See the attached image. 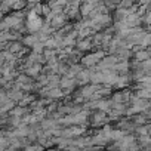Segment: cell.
Wrapping results in <instances>:
<instances>
[{"instance_id":"cell-1","label":"cell","mask_w":151,"mask_h":151,"mask_svg":"<svg viewBox=\"0 0 151 151\" xmlns=\"http://www.w3.org/2000/svg\"><path fill=\"white\" fill-rule=\"evenodd\" d=\"M105 123H111L110 117L105 111L102 110H91V114L88 117V124H91L92 127H99Z\"/></svg>"},{"instance_id":"cell-2","label":"cell","mask_w":151,"mask_h":151,"mask_svg":"<svg viewBox=\"0 0 151 151\" xmlns=\"http://www.w3.org/2000/svg\"><path fill=\"white\" fill-rule=\"evenodd\" d=\"M74 79H76V86H83V85H86V83H89V79H91V71H89V68H83V70H80L77 74L74 76Z\"/></svg>"},{"instance_id":"cell-3","label":"cell","mask_w":151,"mask_h":151,"mask_svg":"<svg viewBox=\"0 0 151 151\" xmlns=\"http://www.w3.org/2000/svg\"><path fill=\"white\" fill-rule=\"evenodd\" d=\"M74 47L79 49V50H82L83 53L91 52V50H92V39H91V36H89V37H83V39H79V37H77Z\"/></svg>"},{"instance_id":"cell-4","label":"cell","mask_w":151,"mask_h":151,"mask_svg":"<svg viewBox=\"0 0 151 151\" xmlns=\"http://www.w3.org/2000/svg\"><path fill=\"white\" fill-rule=\"evenodd\" d=\"M68 21H70V19H68V17H67L64 12L55 14V15L52 17V19H50V27L55 28V30H58V28H61L64 24H67Z\"/></svg>"},{"instance_id":"cell-5","label":"cell","mask_w":151,"mask_h":151,"mask_svg":"<svg viewBox=\"0 0 151 151\" xmlns=\"http://www.w3.org/2000/svg\"><path fill=\"white\" fill-rule=\"evenodd\" d=\"M92 19H93V22L99 24L102 28H105L107 25H111V22H113V19H111V15H110V14H96Z\"/></svg>"},{"instance_id":"cell-6","label":"cell","mask_w":151,"mask_h":151,"mask_svg":"<svg viewBox=\"0 0 151 151\" xmlns=\"http://www.w3.org/2000/svg\"><path fill=\"white\" fill-rule=\"evenodd\" d=\"M59 88L61 89H74L76 88V79L74 77H68V76H61Z\"/></svg>"},{"instance_id":"cell-7","label":"cell","mask_w":151,"mask_h":151,"mask_svg":"<svg viewBox=\"0 0 151 151\" xmlns=\"http://www.w3.org/2000/svg\"><path fill=\"white\" fill-rule=\"evenodd\" d=\"M46 96L49 99H53V101H61L64 98V92H62V89L59 86H56V88H50L47 91V95Z\"/></svg>"},{"instance_id":"cell-8","label":"cell","mask_w":151,"mask_h":151,"mask_svg":"<svg viewBox=\"0 0 151 151\" xmlns=\"http://www.w3.org/2000/svg\"><path fill=\"white\" fill-rule=\"evenodd\" d=\"M114 55L117 56V61H122V59H130V58L133 56V53H132V50H130L129 47H117V50H116Z\"/></svg>"},{"instance_id":"cell-9","label":"cell","mask_w":151,"mask_h":151,"mask_svg":"<svg viewBox=\"0 0 151 151\" xmlns=\"http://www.w3.org/2000/svg\"><path fill=\"white\" fill-rule=\"evenodd\" d=\"M37 40H39V39H37L36 33H28V34H24V36L21 37V43H22L24 46L30 47V49H31V46H33Z\"/></svg>"},{"instance_id":"cell-10","label":"cell","mask_w":151,"mask_h":151,"mask_svg":"<svg viewBox=\"0 0 151 151\" xmlns=\"http://www.w3.org/2000/svg\"><path fill=\"white\" fill-rule=\"evenodd\" d=\"M132 58H135L136 61L148 59V58H151V49H150V47H142V49H139L138 52H135Z\"/></svg>"},{"instance_id":"cell-11","label":"cell","mask_w":151,"mask_h":151,"mask_svg":"<svg viewBox=\"0 0 151 151\" xmlns=\"http://www.w3.org/2000/svg\"><path fill=\"white\" fill-rule=\"evenodd\" d=\"M40 70H42V64H39V62H34L31 67H28V68H24L22 70V73H25L27 76H30V77H36V76L40 73Z\"/></svg>"},{"instance_id":"cell-12","label":"cell","mask_w":151,"mask_h":151,"mask_svg":"<svg viewBox=\"0 0 151 151\" xmlns=\"http://www.w3.org/2000/svg\"><path fill=\"white\" fill-rule=\"evenodd\" d=\"M56 126H58V124H56V120H55V119L45 117V119L40 120V127H42L43 130H50V129H53V127H56Z\"/></svg>"},{"instance_id":"cell-13","label":"cell","mask_w":151,"mask_h":151,"mask_svg":"<svg viewBox=\"0 0 151 151\" xmlns=\"http://www.w3.org/2000/svg\"><path fill=\"white\" fill-rule=\"evenodd\" d=\"M91 71V70H89ZM91 83H96V85H102L104 82V74L102 71H91V79H89Z\"/></svg>"},{"instance_id":"cell-14","label":"cell","mask_w":151,"mask_h":151,"mask_svg":"<svg viewBox=\"0 0 151 151\" xmlns=\"http://www.w3.org/2000/svg\"><path fill=\"white\" fill-rule=\"evenodd\" d=\"M59 79H61V76L59 74H49L47 76V88L50 89V88H56V86H59Z\"/></svg>"},{"instance_id":"cell-15","label":"cell","mask_w":151,"mask_h":151,"mask_svg":"<svg viewBox=\"0 0 151 151\" xmlns=\"http://www.w3.org/2000/svg\"><path fill=\"white\" fill-rule=\"evenodd\" d=\"M136 96L144 98V99H150L151 98V88H142V89H135L132 91Z\"/></svg>"},{"instance_id":"cell-16","label":"cell","mask_w":151,"mask_h":151,"mask_svg":"<svg viewBox=\"0 0 151 151\" xmlns=\"http://www.w3.org/2000/svg\"><path fill=\"white\" fill-rule=\"evenodd\" d=\"M43 45H45V47H49V49H58V42H56L52 36H49V37L43 42Z\"/></svg>"},{"instance_id":"cell-17","label":"cell","mask_w":151,"mask_h":151,"mask_svg":"<svg viewBox=\"0 0 151 151\" xmlns=\"http://www.w3.org/2000/svg\"><path fill=\"white\" fill-rule=\"evenodd\" d=\"M68 67H70V65H68L65 61H59V62H58V71H56V73H58L59 76H65V74L68 73Z\"/></svg>"},{"instance_id":"cell-18","label":"cell","mask_w":151,"mask_h":151,"mask_svg":"<svg viewBox=\"0 0 151 151\" xmlns=\"http://www.w3.org/2000/svg\"><path fill=\"white\" fill-rule=\"evenodd\" d=\"M139 45H141L142 47H150V45H151V34H150V31H147V33L142 36Z\"/></svg>"},{"instance_id":"cell-19","label":"cell","mask_w":151,"mask_h":151,"mask_svg":"<svg viewBox=\"0 0 151 151\" xmlns=\"http://www.w3.org/2000/svg\"><path fill=\"white\" fill-rule=\"evenodd\" d=\"M135 3H136V0H120V2L117 3V6H116V8L127 9V8H130L132 5H135Z\"/></svg>"},{"instance_id":"cell-20","label":"cell","mask_w":151,"mask_h":151,"mask_svg":"<svg viewBox=\"0 0 151 151\" xmlns=\"http://www.w3.org/2000/svg\"><path fill=\"white\" fill-rule=\"evenodd\" d=\"M43 49H45V45H43V42H40V40H37V42L31 46V52H34V53H42Z\"/></svg>"},{"instance_id":"cell-21","label":"cell","mask_w":151,"mask_h":151,"mask_svg":"<svg viewBox=\"0 0 151 151\" xmlns=\"http://www.w3.org/2000/svg\"><path fill=\"white\" fill-rule=\"evenodd\" d=\"M34 80H36V82H39L42 86H46V85H47V76H46V74H43V73H39V74L36 76V77H34Z\"/></svg>"},{"instance_id":"cell-22","label":"cell","mask_w":151,"mask_h":151,"mask_svg":"<svg viewBox=\"0 0 151 151\" xmlns=\"http://www.w3.org/2000/svg\"><path fill=\"white\" fill-rule=\"evenodd\" d=\"M49 12H50V6L47 5V2L42 3V17L45 18L46 15H49Z\"/></svg>"},{"instance_id":"cell-23","label":"cell","mask_w":151,"mask_h":151,"mask_svg":"<svg viewBox=\"0 0 151 151\" xmlns=\"http://www.w3.org/2000/svg\"><path fill=\"white\" fill-rule=\"evenodd\" d=\"M12 9L8 6V5H5V3H2L0 2V14H3V15H6V14H9Z\"/></svg>"},{"instance_id":"cell-24","label":"cell","mask_w":151,"mask_h":151,"mask_svg":"<svg viewBox=\"0 0 151 151\" xmlns=\"http://www.w3.org/2000/svg\"><path fill=\"white\" fill-rule=\"evenodd\" d=\"M2 3H5V5H8L9 8H12V5L15 3V0H0Z\"/></svg>"},{"instance_id":"cell-25","label":"cell","mask_w":151,"mask_h":151,"mask_svg":"<svg viewBox=\"0 0 151 151\" xmlns=\"http://www.w3.org/2000/svg\"><path fill=\"white\" fill-rule=\"evenodd\" d=\"M28 3H37V2H42V0H27Z\"/></svg>"},{"instance_id":"cell-26","label":"cell","mask_w":151,"mask_h":151,"mask_svg":"<svg viewBox=\"0 0 151 151\" xmlns=\"http://www.w3.org/2000/svg\"><path fill=\"white\" fill-rule=\"evenodd\" d=\"M95 2H96V3H98V2H104V0H95Z\"/></svg>"},{"instance_id":"cell-27","label":"cell","mask_w":151,"mask_h":151,"mask_svg":"<svg viewBox=\"0 0 151 151\" xmlns=\"http://www.w3.org/2000/svg\"><path fill=\"white\" fill-rule=\"evenodd\" d=\"M0 77H2V71H0Z\"/></svg>"},{"instance_id":"cell-28","label":"cell","mask_w":151,"mask_h":151,"mask_svg":"<svg viewBox=\"0 0 151 151\" xmlns=\"http://www.w3.org/2000/svg\"><path fill=\"white\" fill-rule=\"evenodd\" d=\"M65 2H71V0H65Z\"/></svg>"}]
</instances>
